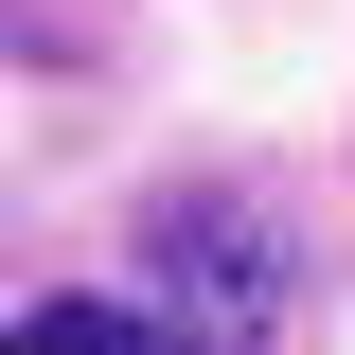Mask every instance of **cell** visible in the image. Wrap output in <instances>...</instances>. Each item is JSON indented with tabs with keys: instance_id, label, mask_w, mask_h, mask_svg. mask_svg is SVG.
<instances>
[{
	"instance_id": "cell-2",
	"label": "cell",
	"mask_w": 355,
	"mask_h": 355,
	"mask_svg": "<svg viewBox=\"0 0 355 355\" xmlns=\"http://www.w3.org/2000/svg\"><path fill=\"white\" fill-rule=\"evenodd\" d=\"M18 355H160V320H142V302H89V284H53V302L18 320Z\"/></svg>"
},
{
	"instance_id": "cell-1",
	"label": "cell",
	"mask_w": 355,
	"mask_h": 355,
	"mask_svg": "<svg viewBox=\"0 0 355 355\" xmlns=\"http://www.w3.org/2000/svg\"><path fill=\"white\" fill-rule=\"evenodd\" d=\"M160 249V355H266V231L249 214H142Z\"/></svg>"
}]
</instances>
